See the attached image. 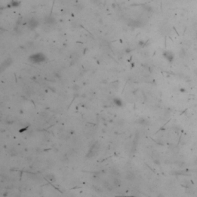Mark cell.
Listing matches in <instances>:
<instances>
[{
	"instance_id": "1",
	"label": "cell",
	"mask_w": 197,
	"mask_h": 197,
	"mask_svg": "<svg viewBox=\"0 0 197 197\" xmlns=\"http://www.w3.org/2000/svg\"><path fill=\"white\" fill-rule=\"evenodd\" d=\"M29 58L32 61V63H42V62H44L45 59V55H43L42 53H37V54L32 55Z\"/></svg>"
},
{
	"instance_id": "2",
	"label": "cell",
	"mask_w": 197,
	"mask_h": 197,
	"mask_svg": "<svg viewBox=\"0 0 197 197\" xmlns=\"http://www.w3.org/2000/svg\"><path fill=\"white\" fill-rule=\"evenodd\" d=\"M163 56L165 57V58L169 62V63H172V62L174 60V58H175L174 54L172 53L171 51L164 52V53H163Z\"/></svg>"
},
{
	"instance_id": "3",
	"label": "cell",
	"mask_w": 197,
	"mask_h": 197,
	"mask_svg": "<svg viewBox=\"0 0 197 197\" xmlns=\"http://www.w3.org/2000/svg\"><path fill=\"white\" fill-rule=\"evenodd\" d=\"M38 26V22H36L35 19H32L29 23V27L30 29H35Z\"/></svg>"
},
{
	"instance_id": "4",
	"label": "cell",
	"mask_w": 197,
	"mask_h": 197,
	"mask_svg": "<svg viewBox=\"0 0 197 197\" xmlns=\"http://www.w3.org/2000/svg\"><path fill=\"white\" fill-rule=\"evenodd\" d=\"M196 37H197V32H196Z\"/></svg>"
}]
</instances>
